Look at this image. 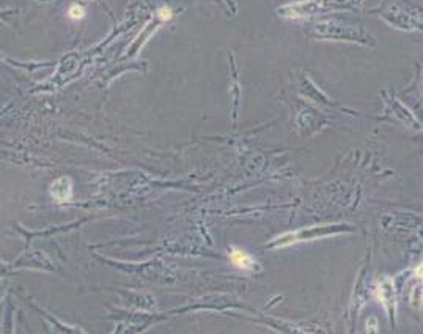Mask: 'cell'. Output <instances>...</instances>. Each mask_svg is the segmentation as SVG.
Returning a JSON list of instances; mask_svg holds the SVG:
<instances>
[{"instance_id": "8992f818", "label": "cell", "mask_w": 423, "mask_h": 334, "mask_svg": "<svg viewBox=\"0 0 423 334\" xmlns=\"http://www.w3.org/2000/svg\"><path fill=\"white\" fill-rule=\"evenodd\" d=\"M158 16H159L161 21H168V19L171 17V10L167 8V7H162V8L158 11Z\"/></svg>"}, {"instance_id": "5b68a950", "label": "cell", "mask_w": 423, "mask_h": 334, "mask_svg": "<svg viewBox=\"0 0 423 334\" xmlns=\"http://www.w3.org/2000/svg\"><path fill=\"white\" fill-rule=\"evenodd\" d=\"M84 14H85V11H84V8H82L81 5H72V7L69 8V17L74 19V21L82 19Z\"/></svg>"}, {"instance_id": "6da1fadb", "label": "cell", "mask_w": 423, "mask_h": 334, "mask_svg": "<svg viewBox=\"0 0 423 334\" xmlns=\"http://www.w3.org/2000/svg\"><path fill=\"white\" fill-rule=\"evenodd\" d=\"M348 230H351V226H346V224L315 226L312 229L309 227V229L296 230V232H288L285 235H280L274 242H271L267 246L269 248H283V246H291L294 243H302V242H309V240H318V238H322V236H331V235L348 232Z\"/></svg>"}, {"instance_id": "3957f363", "label": "cell", "mask_w": 423, "mask_h": 334, "mask_svg": "<svg viewBox=\"0 0 423 334\" xmlns=\"http://www.w3.org/2000/svg\"><path fill=\"white\" fill-rule=\"evenodd\" d=\"M51 196L57 202H68L72 196V184L68 177H62L51 184Z\"/></svg>"}, {"instance_id": "52a82bcc", "label": "cell", "mask_w": 423, "mask_h": 334, "mask_svg": "<svg viewBox=\"0 0 423 334\" xmlns=\"http://www.w3.org/2000/svg\"><path fill=\"white\" fill-rule=\"evenodd\" d=\"M415 276H417L418 279H421V281H423V264H421V265L415 270Z\"/></svg>"}, {"instance_id": "7a4b0ae2", "label": "cell", "mask_w": 423, "mask_h": 334, "mask_svg": "<svg viewBox=\"0 0 423 334\" xmlns=\"http://www.w3.org/2000/svg\"><path fill=\"white\" fill-rule=\"evenodd\" d=\"M378 296L386 306V309L390 312V319L393 322L395 317V290L390 281H382L378 284Z\"/></svg>"}, {"instance_id": "277c9868", "label": "cell", "mask_w": 423, "mask_h": 334, "mask_svg": "<svg viewBox=\"0 0 423 334\" xmlns=\"http://www.w3.org/2000/svg\"><path fill=\"white\" fill-rule=\"evenodd\" d=\"M230 260H232V264L239 268V270H251L255 264H254V258L248 255L247 252H244L242 249L239 248H235L232 249L230 252Z\"/></svg>"}]
</instances>
